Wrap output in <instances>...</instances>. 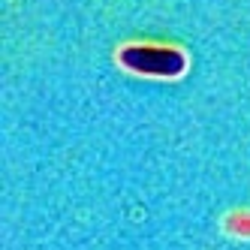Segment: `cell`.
Wrapping results in <instances>:
<instances>
[{"instance_id": "6da1fadb", "label": "cell", "mask_w": 250, "mask_h": 250, "mask_svg": "<svg viewBox=\"0 0 250 250\" xmlns=\"http://www.w3.org/2000/svg\"><path fill=\"white\" fill-rule=\"evenodd\" d=\"M121 66L139 76H160V79H178L187 69V58L181 48L166 45H127L118 55Z\"/></svg>"}]
</instances>
